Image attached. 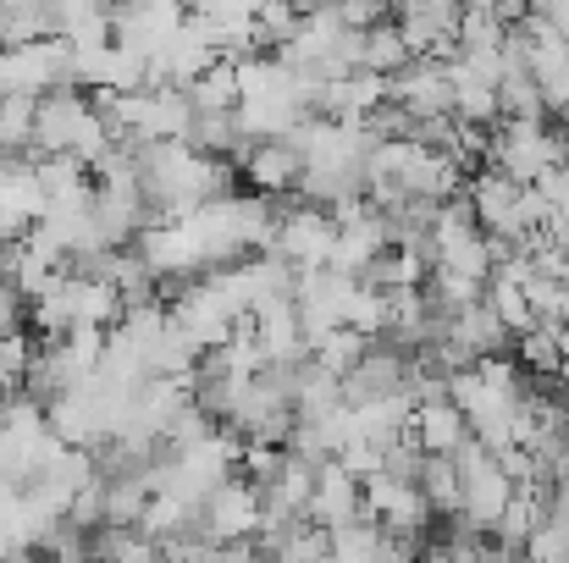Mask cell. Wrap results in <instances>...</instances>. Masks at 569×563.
Wrapping results in <instances>:
<instances>
[{"label": "cell", "mask_w": 569, "mask_h": 563, "mask_svg": "<svg viewBox=\"0 0 569 563\" xmlns=\"http://www.w3.org/2000/svg\"><path fill=\"white\" fill-rule=\"evenodd\" d=\"M332 249H338V221H332V210L310 204V210H288V215H277L271 254H282L293 271L332 265Z\"/></svg>", "instance_id": "6da1fadb"}, {"label": "cell", "mask_w": 569, "mask_h": 563, "mask_svg": "<svg viewBox=\"0 0 569 563\" xmlns=\"http://www.w3.org/2000/svg\"><path fill=\"white\" fill-rule=\"evenodd\" d=\"M167 321L189 338L199 354H210L216 343H227V332H232L243 315H238V310L227 304V293H221L210 277H204V282H193V288H183V293H178V304L167 310Z\"/></svg>", "instance_id": "7a4b0ae2"}, {"label": "cell", "mask_w": 569, "mask_h": 563, "mask_svg": "<svg viewBox=\"0 0 569 563\" xmlns=\"http://www.w3.org/2000/svg\"><path fill=\"white\" fill-rule=\"evenodd\" d=\"M100 122V111H89L78 100V83H61V89H44L33 100V150H78V139Z\"/></svg>", "instance_id": "3957f363"}, {"label": "cell", "mask_w": 569, "mask_h": 563, "mask_svg": "<svg viewBox=\"0 0 569 563\" xmlns=\"http://www.w3.org/2000/svg\"><path fill=\"white\" fill-rule=\"evenodd\" d=\"M199 520L216 542H249L260 531V486L254 481H238V470L199 503Z\"/></svg>", "instance_id": "277c9868"}, {"label": "cell", "mask_w": 569, "mask_h": 563, "mask_svg": "<svg viewBox=\"0 0 569 563\" xmlns=\"http://www.w3.org/2000/svg\"><path fill=\"white\" fill-rule=\"evenodd\" d=\"M366 514V497H360V475H349L338 459H327L321 470H316V486H310V503H305V520H316V525H349V520H360Z\"/></svg>", "instance_id": "5b68a950"}, {"label": "cell", "mask_w": 569, "mask_h": 563, "mask_svg": "<svg viewBox=\"0 0 569 563\" xmlns=\"http://www.w3.org/2000/svg\"><path fill=\"white\" fill-rule=\"evenodd\" d=\"M299 172H305V155L293 150V139H254V144L243 150V178H249L254 193H266V199L293 193Z\"/></svg>", "instance_id": "8992f818"}, {"label": "cell", "mask_w": 569, "mask_h": 563, "mask_svg": "<svg viewBox=\"0 0 569 563\" xmlns=\"http://www.w3.org/2000/svg\"><path fill=\"white\" fill-rule=\"evenodd\" d=\"M409 436L420 442V453H453V448L470 436V414H465L448 392L420 398L415 414H409Z\"/></svg>", "instance_id": "52a82bcc"}, {"label": "cell", "mask_w": 569, "mask_h": 563, "mask_svg": "<svg viewBox=\"0 0 569 563\" xmlns=\"http://www.w3.org/2000/svg\"><path fill=\"white\" fill-rule=\"evenodd\" d=\"M409 61H415V56H409L398 22H371V28H360V67H371V72H381V78H392V72L409 67Z\"/></svg>", "instance_id": "ba28073f"}, {"label": "cell", "mask_w": 569, "mask_h": 563, "mask_svg": "<svg viewBox=\"0 0 569 563\" xmlns=\"http://www.w3.org/2000/svg\"><path fill=\"white\" fill-rule=\"evenodd\" d=\"M415 486H420V497L431 503V514H453V509H459V470H453V453H426Z\"/></svg>", "instance_id": "9c48e42d"}, {"label": "cell", "mask_w": 569, "mask_h": 563, "mask_svg": "<svg viewBox=\"0 0 569 563\" xmlns=\"http://www.w3.org/2000/svg\"><path fill=\"white\" fill-rule=\"evenodd\" d=\"M189 100L199 105V111H232V105H238V72H232L227 56H216V61L193 78Z\"/></svg>", "instance_id": "30bf717a"}, {"label": "cell", "mask_w": 569, "mask_h": 563, "mask_svg": "<svg viewBox=\"0 0 569 563\" xmlns=\"http://www.w3.org/2000/svg\"><path fill=\"white\" fill-rule=\"evenodd\" d=\"M33 100H39V94H22V89L0 94V150H6V155L33 144Z\"/></svg>", "instance_id": "8fae6325"}, {"label": "cell", "mask_w": 569, "mask_h": 563, "mask_svg": "<svg viewBox=\"0 0 569 563\" xmlns=\"http://www.w3.org/2000/svg\"><path fill=\"white\" fill-rule=\"evenodd\" d=\"M520 547H526L531 559H569V525L565 520H553V514H542Z\"/></svg>", "instance_id": "7c38bea8"}]
</instances>
